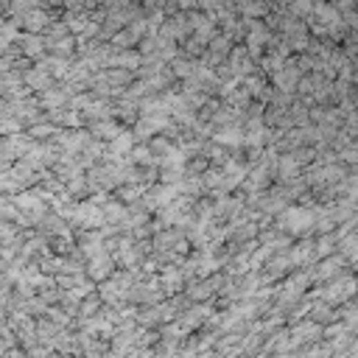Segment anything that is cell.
Listing matches in <instances>:
<instances>
[{
	"label": "cell",
	"mask_w": 358,
	"mask_h": 358,
	"mask_svg": "<svg viewBox=\"0 0 358 358\" xmlns=\"http://www.w3.org/2000/svg\"><path fill=\"white\" fill-rule=\"evenodd\" d=\"M289 336H292V347H303V344H314L322 339V325L311 322V319H300L294 325H289Z\"/></svg>",
	"instance_id": "cell-1"
},
{
	"label": "cell",
	"mask_w": 358,
	"mask_h": 358,
	"mask_svg": "<svg viewBox=\"0 0 358 358\" xmlns=\"http://www.w3.org/2000/svg\"><path fill=\"white\" fill-rule=\"evenodd\" d=\"M260 352H263V355H271V352H294L292 336H289V325H283V328H277L274 333H269V336L263 339V344H260Z\"/></svg>",
	"instance_id": "cell-2"
},
{
	"label": "cell",
	"mask_w": 358,
	"mask_h": 358,
	"mask_svg": "<svg viewBox=\"0 0 358 358\" xmlns=\"http://www.w3.org/2000/svg\"><path fill=\"white\" fill-rule=\"evenodd\" d=\"M34 325H37V344H45V347H51L53 344V339H56V333L62 330L56 322H51L48 316H39V319H34Z\"/></svg>",
	"instance_id": "cell-3"
},
{
	"label": "cell",
	"mask_w": 358,
	"mask_h": 358,
	"mask_svg": "<svg viewBox=\"0 0 358 358\" xmlns=\"http://www.w3.org/2000/svg\"><path fill=\"white\" fill-rule=\"evenodd\" d=\"M292 355H294V358H328V355H330V350H328V344L319 339V341H314V344H303V347H297Z\"/></svg>",
	"instance_id": "cell-4"
},
{
	"label": "cell",
	"mask_w": 358,
	"mask_h": 358,
	"mask_svg": "<svg viewBox=\"0 0 358 358\" xmlns=\"http://www.w3.org/2000/svg\"><path fill=\"white\" fill-rule=\"evenodd\" d=\"M0 358H26V350L23 347H9V350L0 352Z\"/></svg>",
	"instance_id": "cell-5"
},
{
	"label": "cell",
	"mask_w": 358,
	"mask_h": 358,
	"mask_svg": "<svg viewBox=\"0 0 358 358\" xmlns=\"http://www.w3.org/2000/svg\"><path fill=\"white\" fill-rule=\"evenodd\" d=\"M26 358H28V352H26Z\"/></svg>",
	"instance_id": "cell-6"
}]
</instances>
